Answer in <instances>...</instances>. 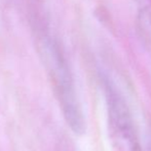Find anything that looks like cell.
<instances>
[{
    "label": "cell",
    "mask_w": 151,
    "mask_h": 151,
    "mask_svg": "<svg viewBox=\"0 0 151 151\" xmlns=\"http://www.w3.org/2000/svg\"><path fill=\"white\" fill-rule=\"evenodd\" d=\"M135 1L140 2V3H144V8H145V7H150V4L147 3V1H149V0H135Z\"/></svg>",
    "instance_id": "cell-3"
},
{
    "label": "cell",
    "mask_w": 151,
    "mask_h": 151,
    "mask_svg": "<svg viewBox=\"0 0 151 151\" xmlns=\"http://www.w3.org/2000/svg\"><path fill=\"white\" fill-rule=\"evenodd\" d=\"M108 120L112 138L120 151H141L131 111L122 95L107 77L103 78Z\"/></svg>",
    "instance_id": "cell-2"
},
{
    "label": "cell",
    "mask_w": 151,
    "mask_h": 151,
    "mask_svg": "<svg viewBox=\"0 0 151 151\" xmlns=\"http://www.w3.org/2000/svg\"><path fill=\"white\" fill-rule=\"evenodd\" d=\"M39 52L55 86L66 122L76 135L86 132V121L74 88L69 65L58 42L41 32L38 39Z\"/></svg>",
    "instance_id": "cell-1"
}]
</instances>
